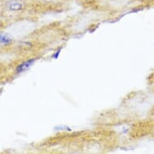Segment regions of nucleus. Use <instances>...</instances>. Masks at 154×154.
<instances>
[{
	"mask_svg": "<svg viewBox=\"0 0 154 154\" xmlns=\"http://www.w3.org/2000/svg\"><path fill=\"white\" fill-rule=\"evenodd\" d=\"M12 41L10 36L8 34H2L0 33V44H8Z\"/></svg>",
	"mask_w": 154,
	"mask_h": 154,
	"instance_id": "3",
	"label": "nucleus"
},
{
	"mask_svg": "<svg viewBox=\"0 0 154 154\" xmlns=\"http://www.w3.org/2000/svg\"><path fill=\"white\" fill-rule=\"evenodd\" d=\"M32 64V61H28V62H23V64H21L20 65H19L18 68H17V73H21L26 70V69L29 68V67L31 66Z\"/></svg>",
	"mask_w": 154,
	"mask_h": 154,
	"instance_id": "2",
	"label": "nucleus"
},
{
	"mask_svg": "<svg viewBox=\"0 0 154 154\" xmlns=\"http://www.w3.org/2000/svg\"><path fill=\"white\" fill-rule=\"evenodd\" d=\"M8 6L11 10H19V9H20L22 8V3L20 2H19V1L13 0V1H10L8 3Z\"/></svg>",
	"mask_w": 154,
	"mask_h": 154,
	"instance_id": "1",
	"label": "nucleus"
}]
</instances>
